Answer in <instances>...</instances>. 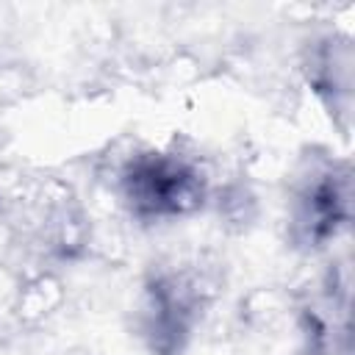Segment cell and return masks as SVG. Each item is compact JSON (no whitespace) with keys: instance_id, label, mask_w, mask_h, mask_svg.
<instances>
[{"instance_id":"1","label":"cell","mask_w":355,"mask_h":355,"mask_svg":"<svg viewBox=\"0 0 355 355\" xmlns=\"http://www.w3.org/2000/svg\"><path fill=\"white\" fill-rule=\"evenodd\" d=\"M122 194L136 216H183L202 205L205 178L186 158L166 153L136 155L122 172Z\"/></svg>"},{"instance_id":"2","label":"cell","mask_w":355,"mask_h":355,"mask_svg":"<svg viewBox=\"0 0 355 355\" xmlns=\"http://www.w3.org/2000/svg\"><path fill=\"white\" fill-rule=\"evenodd\" d=\"M349 216V178L336 166L316 169L291 202V236L302 247H322Z\"/></svg>"},{"instance_id":"3","label":"cell","mask_w":355,"mask_h":355,"mask_svg":"<svg viewBox=\"0 0 355 355\" xmlns=\"http://www.w3.org/2000/svg\"><path fill=\"white\" fill-rule=\"evenodd\" d=\"M144 316H147L144 330L153 341V349L166 355L180 349L194 319V302L189 297V288L178 277L155 280V286L150 288Z\"/></svg>"}]
</instances>
